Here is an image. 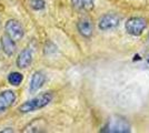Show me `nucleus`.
Returning <instances> with one entry per match:
<instances>
[{
  "label": "nucleus",
  "mask_w": 149,
  "mask_h": 133,
  "mask_svg": "<svg viewBox=\"0 0 149 133\" xmlns=\"http://www.w3.org/2000/svg\"><path fill=\"white\" fill-rule=\"evenodd\" d=\"M33 59V50L31 48H25L17 58V65L20 69L28 68Z\"/></svg>",
  "instance_id": "obj_7"
},
{
  "label": "nucleus",
  "mask_w": 149,
  "mask_h": 133,
  "mask_svg": "<svg viewBox=\"0 0 149 133\" xmlns=\"http://www.w3.org/2000/svg\"><path fill=\"white\" fill-rule=\"evenodd\" d=\"M1 48H2V51L6 53L7 56H9V57L13 56L16 52L15 40H13L8 34H3L2 38H1Z\"/></svg>",
  "instance_id": "obj_9"
},
{
  "label": "nucleus",
  "mask_w": 149,
  "mask_h": 133,
  "mask_svg": "<svg viewBox=\"0 0 149 133\" xmlns=\"http://www.w3.org/2000/svg\"><path fill=\"white\" fill-rule=\"evenodd\" d=\"M45 82H46V76H45L44 73L40 72V71L35 72L32 74V76H31V80H30V88H29L30 93L37 92L39 89L42 88Z\"/></svg>",
  "instance_id": "obj_8"
},
{
  "label": "nucleus",
  "mask_w": 149,
  "mask_h": 133,
  "mask_svg": "<svg viewBox=\"0 0 149 133\" xmlns=\"http://www.w3.org/2000/svg\"><path fill=\"white\" fill-rule=\"evenodd\" d=\"M119 23H120V18H119L117 14L107 13V14L102 16V17L100 18L98 27H99L100 30L107 31V30L115 29L116 27H118Z\"/></svg>",
  "instance_id": "obj_5"
},
{
  "label": "nucleus",
  "mask_w": 149,
  "mask_h": 133,
  "mask_svg": "<svg viewBox=\"0 0 149 133\" xmlns=\"http://www.w3.org/2000/svg\"><path fill=\"white\" fill-rule=\"evenodd\" d=\"M30 6L33 10H42L46 3L44 0H30Z\"/></svg>",
  "instance_id": "obj_13"
},
{
  "label": "nucleus",
  "mask_w": 149,
  "mask_h": 133,
  "mask_svg": "<svg viewBox=\"0 0 149 133\" xmlns=\"http://www.w3.org/2000/svg\"><path fill=\"white\" fill-rule=\"evenodd\" d=\"M77 27H78V31L80 32L82 37H86V38L91 37L93 32V25L89 19H81L78 22Z\"/></svg>",
  "instance_id": "obj_10"
},
{
  "label": "nucleus",
  "mask_w": 149,
  "mask_h": 133,
  "mask_svg": "<svg viewBox=\"0 0 149 133\" xmlns=\"http://www.w3.org/2000/svg\"><path fill=\"white\" fill-rule=\"evenodd\" d=\"M146 62H147V64H148V67H149V54L146 57Z\"/></svg>",
  "instance_id": "obj_15"
},
{
  "label": "nucleus",
  "mask_w": 149,
  "mask_h": 133,
  "mask_svg": "<svg viewBox=\"0 0 149 133\" xmlns=\"http://www.w3.org/2000/svg\"><path fill=\"white\" fill-rule=\"evenodd\" d=\"M22 80H24V76L21 73H19V72H11L9 76H8V81L10 84H13L15 87H18L20 83L22 82Z\"/></svg>",
  "instance_id": "obj_12"
},
{
  "label": "nucleus",
  "mask_w": 149,
  "mask_h": 133,
  "mask_svg": "<svg viewBox=\"0 0 149 133\" xmlns=\"http://www.w3.org/2000/svg\"><path fill=\"white\" fill-rule=\"evenodd\" d=\"M51 101H52V94L50 92L41 93V94L37 95L36 98H33L29 101L25 102L24 104H21L19 107V111L22 112V113L33 112V111H37L39 109L47 107Z\"/></svg>",
  "instance_id": "obj_1"
},
{
  "label": "nucleus",
  "mask_w": 149,
  "mask_h": 133,
  "mask_svg": "<svg viewBox=\"0 0 149 133\" xmlns=\"http://www.w3.org/2000/svg\"><path fill=\"white\" fill-rule=\"evenodd\" d=\"M0 132H13V130H10V129L9 130H1Z\"/></svg>",
  "instance_id": "obj_14"
},
{
  "label": "nucleus",
  "mask_w": 149,
  "mask_h": 133,
  "mask_svg": "<svg viewBox=\"0 0 149 133\" xmlns=\"http://www.w3.org/2000/svg\"><path fill=\"white\" fill-rule=\"evenodd\" d=\"M7 34L15 41H19L24 38L25 36V30L22 28V25H20V22L15 19H10L6 22L5 25Z\"/></svg>",
  "instance_id": "obj_4"
},
{
  "label": "nucleus",
  "mask_w": 149,
  "mask_h": 133,
  "mask_svg": "<svg viewBox=\"0 0 149 133\" xmlns=\"http://www.w3.org/2000/svg\"><path fill=\"white\" fill-rule=\"evenodd\" d=\"M72 5L81 10H90L93 8L95 0H71Z\"/></svg>",
  "instance_id": "obj_11"
},
{
  "label": "nucleus",
  "mask_w": 149,
  "mask_h": 133,
  "mask_svg": "<svg viewBox=\"0 0 149 133\" xmlns=\"http://www.w3.org/2000/svg\"><path fill=\"white\" fill-rule=\"evenodd\" d=\"M101 131L107 133H128L130 132V124L124 118L112 116L107 121Z\"/></svg>",
  "instance_id": "obj_2"
},
{
  "label": "nucleus",
  "mask_w": 149,
  "mask_h": 133,
  "mask_svg": "<svg viewBox=\"0 0 149 133\" xmlns=\"http://www.w3.org/2000/svg\"><path fill=\"white\" fill-rule=\"evenodd\" d=\"M125 27L129 34L137 37V36L143 34V32L145 31L147 27V21L141 17H132L127 20Z\"/></svg>",
  "instance_id": "obj_3"
},
{
  "label": "nucleus",
  "mask_w": 149,
  "mask_h": 133,
  "mask_svg": "<svg viewBox=\"0 0 149 133\" xmlns=\"http://www.w3.org/2000/svg\"><path fill=\"white\" fill-rule=\"evenodd\" d=\"M16 101V93L11 90H6L0 93V114L6 112Z\"/></svg>",
  "instance_id": "obj_6"
}]
</instances>
